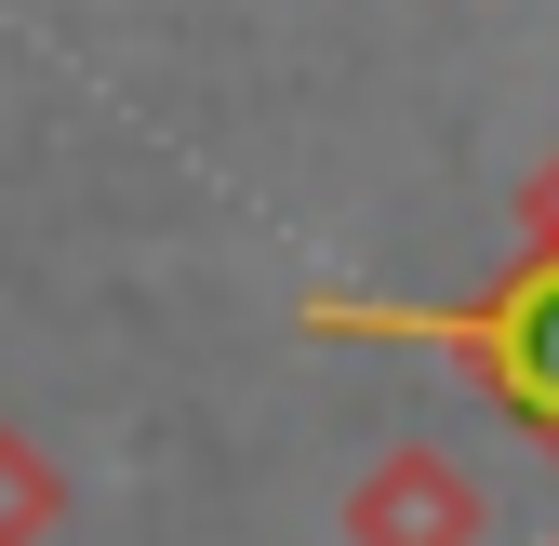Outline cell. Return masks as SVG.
Masks as SVG:
<instances>
[{
	"label": "cell",
	"mask_w": 559,
	"mask_h": 546,
	"mask_svg": "<svg viewBox=\"0 0 559 546\" xmlns=\"http://www.w3.org/2000/svg\"><path fill=\"white\" fill-rule=\"evenodd\" d=\"M493 360H507V387H520V414L559 427V281H533V294L493 320Z\"/></svg>",
	"instance_id": "1"
}]
</instances>
